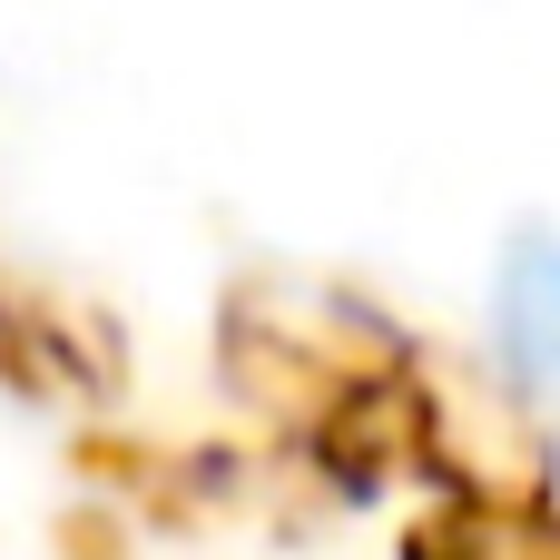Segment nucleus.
I'll use <instances>...</instances> for the list:
<instances>
[{
    "instance_id": "1",
    "label": "nucleus",
    "mask_w": 560,
    "mask_h": 560,
    "mask_svg": "<svg viewBox=\"0 0 560 560\" xmlns=\"http://www.w3.org/2000/svg\"><path fill=\"white\" fill-rule=\"evenodd\" d=\"M502 305H512V345H522V364L560 374V246H522Z\"/></svg>"
}]
</instances>
